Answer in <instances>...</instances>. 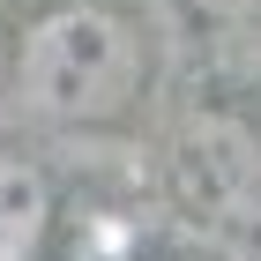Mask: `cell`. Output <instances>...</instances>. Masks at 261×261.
<instances>
[{"instance_id":"6da1fadb","label":"cell","mask_w":261,"mask_h":261,"mask_svg":"<svg viewBox=\"0 0 261 261\" xmlns=\"http://www.w3.org/2000/svg\"><path fill=\"white\" fill-rule=\"evenodd\" d=\"M15 97L53 127H105L142 97V38L105 0L45 8L15 45Z\"/></svg>"},{"instance_id":"7a4b0ae2","label":"cell","mask_w":261,"mask_h":261,"mask_svg":"<svg viewBox=\"0 0 261 261\" xmlns=\"http://www.w3.org/2000/svg\"><path fill=\"white\" fill-rule=\"evenodd\" d=\"M172 194L224 239H261V127L239 112H194L172 135Z\"/></svg>"},{"instance_id":"277c9868","label":"cell","mask_w":261,"mask_h":261,"mask_svg":"<svg viewBox=\"0 0 261 261\" xmlns=\"http://www.w3.org/2000/svg\"><path fill=\"white\" fill-rule=\"evenodd\" d=\"M187 8H201V15H217V22H254L261 15V0H187Z\"/></svg>"},{"instance_id":"3957f363","label":"cell","mask_w":261,"mask_h":261,"mask_svg":"<svg viewBox=\"0 0 261 261\" xmlns=\"http://www.w3.org/2000/svg\"><path fill=\"white\" fill-rule=\"evenodd\" d=\"M53 246V179L30 157L0 149V261H45Z\"/></svg>"}]
</instances>
